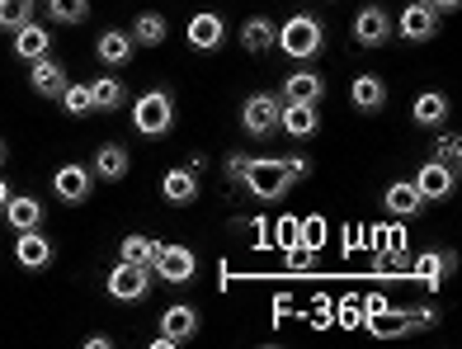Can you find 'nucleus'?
<instances>
[{"label": "nucleus", "mask_w": 462, "mask_h": 349, "mask_svg": "<svg viewBox=\"0 0 462 349\" xmlns=\"http://www.w3.org/2000/svg\"><path fill=\"white\" fill-rule=\"evenodd\" d=\"M274 48H279V52H288V57H298V61L321 57V48H326V24H321L317 14H292L288 24L279 29Z\"/></svg>", "instance_id": "f03ea898"}, {"label": "nucleus", "mask_w": 462, "mask_h": 349, "mask_svg": "<svg viewBox=\"0 0 462 349\" xmlns=\"http://www.w3.org/2000/svg\"><path fill=\"white\" fill-rule=\"evenodd\" d=\"M434 161L457 166V161H462V137H457V133H444V137H439V142H434Z\"/></svg>", "instance_id": "f704fd0d"}, {"label": "nucleus", "mask_w": 462, "mask_h": 349, "mask_svg": "<svg viewBox=\"0 0 462 349\" xmlns=\"http://www.w3.org/2000/svg\"><path fill=\"white\" fill-rule=\"evenodd\" d=\"M5 156H10V152H5V142H0V166H5Z\"/></svg>", "instance_id": "ea45409f"}, {"label": "nucleus", "mask_w": 462, "mask_h": 349, "mask_svg": "<svg viewBox=\"0 0 462 349\" xmlns=\"http://www.w3.org/2000/svg\"><path fill=\"white\" fill-rule=\"evenodd\" d=\"M133 123L142 137H165L175 128V99L171 90H146L137 105H133Z\"/></svg>", "instance_id": "20e7f679"}, {"label": "nucleus", "mask_w": 462, "mask_h": 349, "mask_svg": "<svg viewBox=\"0 0 462 349\" xmlns=\"http://www.w3.org/2000/svg\"><path fill=\"white\" fill-rule=\"evenodd\" d=\"M387 38H392V14L383 5H364L354 14V43L359 48H383Z\"/></svg>", "instance_id": "f8f14e48"}, {"label": "nucleus", "mask_w": 462, "mask_h": 349, "mask_svg": "<svg viewBox=\"0 0 462 349\" xmlns=\"http://www.w3.org/2000/svg\"><path fill=\"white\" fill-rule=\"evenodd\" d=\"M298 241H302V251H321L326 245V217H302L298 222Z\"/></svg>", "instance_id": "72a5a7b5"}, {"label": "nucleus", "mask_w": 462, "mask_h": 349, "mask_svg": "<svg viewBox=\"0 0 462 349\" xmlns=\"http://www.w3.org/2000/svg\"><path fill=\"white\" fill-rule=\"evenodd\" d=\"M5 203H10V184L0 179V208H5Z\"/></svg>", "instance_id": "58836bf2"}, {"label": "nucleus", "mask_w": 462, "mask_h": 349, "mask_svg": "<svg viewBox=\"0 0 462 349\" xmlns=\"http://www.w3.org/2000/svg\"><path fill=\"white\" fill-rule=\"evenodd\" d=\"M411 118L420 123V128H444V123H448V95H444V90H425V95H415Z\"/></svg>", "instance_id": "5701e85b"}, {"label": "nucleus", "mask_w": 462, "mask_h": 349, "mask_svg": "<svg viewBox=\"0 0 462 349\" xmlns=\"http://www.w3.org/2000/svg\"><path fill=\"white\" fill-rule=\"evenodd\" d=\"M33 5H38V0H0V33L24 29L33 19Z\"/></svg>", "instance_id": "7c9ffc66"}, {"label": "nucleus", "mask_w": 462, "mask_h": 349, "mask_svg": "<svg viewBox=\"0 0 462 349\" xmlns=\"http://www.w3.org/2000/svg\"><path fill=\"white\" fill-rule=\"evenodd\" d=\"M349 105L359 109V114H377L387 105V86L377 76H354V86H349Z\"/></svg>", "instance_id": "b1692460"}, {"label": "nucleus", "mask_w": 462, "mask_h": 349, "mask_svg": "<svg viewBox=\"0 0 462 349\" xmlns=\"http://www.w3.org/2000/svg\"><path fill=\"white\" fill-rule=\"evenodd\" d=\"M133 38L128 33H123V29H104L99 38H95V57L104 61V67H128V61H133Z\"/></svg>", "instance_id": "aec40b11"}, {"label": "nucleus", "mask_w": 462, "mask_h": 349, "mask_svg": "<svg viewBox=\"0 0 462 349\" xmlns=\"http://www.w3.org/2000/svg\"><path fill=\"white\" fill-rule=\"evenodd\" d=\"M14 260L24 264V270H48V264L57 260V245L38 227H29V232H19V241H14Z\"/></svg>", "instance_id": "2eb2a0df"}, {"label": "nucleus", "mask_w": 462, "mask_h": 349, "mask_svg": "<svg viewBox=\"0 0 462 349\" xmlns=\"http://www.w3.org/2000/svg\"><path fill=\"white\" fill-rule=\"evenodd\" d=\"M146 293H152V270L118 260L114 274H109V298H114V302H142Z\"/></svg>", "instance_id": "0eeeda50"}, {"label": "nucleus", "mask_w": 462, "mask_h": 349, "mask_svg": "<svg viewBox=\"0 0 462 349\" xmlns=\"http://www.w3.org/2000/svg\"><path fill=\"white\" fill-rule=\"evenodd\" d=\"M279 109H283V99L274 95H250L245 105H241V128L250 137H274L279 133Z\"/></svg>", "instance_id": "423d86ee"}, {"label": "nucleus", "mask_w": 462, "mask_h": 349, "mask_svg": "<svg viewBox=\"0 0 462 349\" xmlns=\"http://www.w3.org/2000/svg\"><path fill=\"white\" fill-rule=\"evenodd\" d=\"M184 43L194 48V52H217L226 43V24H222V14H194L184 24Z\"/></svg>", "instance_id": "ddd939ff"}, {"label": "nucleus", "mask_w": 462, "mask_h": 349, "mask_svg": "<svg viewBox=\"0 0 462 349\" xmlns=\"http://www.w3.org/2000/svg\"><path fill=\"white\" fill-rule=\"evenodd\" d=\"M326 95V80L317 71H292L283 80V105H321Z\"/></svg>", "instance_id": "6ab92c4d"}, {"label": "nucleus", "mask_w": 462, "mask_h": 349, "mask_svg": "<svg viewBox=\"0 0 462 349\" xmlns=\"http://www.w3.org/2000/svg\"><path fill=\"white\" fill-rule=\"evenodd\" d=\"M425 5H430L434 14H453V10L462 5V0H425Z\"/></svg>", "instance_id": "4c0bfd02"}, {"label": "nucleus", "mask_w": 462, "mask_h": 349, "mask_svg": "<svg viewBox=\"0 0 462 349\" xmlns=\"http://www.w3.org/2000/svg\"><path fill=\"white\" fill-rule=\"evenodd\" d=\"M67 86H71V80H67V71H61V61L52 52L29 61V90L38 99H61V90H67Z\"/></svg>", "instance_id": "9b49d317"}, {"label": "nucleus", "mask_w": 462, "mask_h": 349, "mask_svg": "<svg viewBox=\"0 0 462 349\" xmlns=\"http://www.w3.org/2000/svg\"><path fill=\"white\" fill-rule=\"evenodd\" d=\"M411 184L420 189V198H425V203H444V198H453V189H457V170L444 166V161H430V166L415 170Z\"/></svg>", "instance_id": "6e6552de"}, {"label": "nucleus", "mask_w": 462, "mask_h": 349, "mask_svg": "<svg viewBox=\"0 0 462 349\" xmlns=\"http://www.w3.org/2000/svg\"><path fill=\"white\" fill-rule=\"evenodd\" d=\"M10 38H14V57H19V61H38V57L52 52V33H48L43 24H33V19H29L24 29H14Z\"/></svg>", "instance_id": "412c9836"}, {"label": "nucleus", "mask_w": 462, "mask_h": 349, "mask_svg": "<svg viewBox=\"0 0 462 349\" xmlns=\"http://www.w3.org/2000/svg\"><path fill=\"white\" fill-rule=\"evenodd\" d=\"M156 251H161V241L142 236V232H133V236H123V241H118V260L142 264V270H152V264H156Z\"/></svg>", "instance_id": "cd10ccee"}, {"label": "nucleus", "mask_w": 462, "mask_h": 349, "mask_svg": "<svg viewBox=\"0 0 462 349\" xmlns=\"http://www.w3.org/2000/svg\"><path fill=\"white\" fill-rule=\"evenodd\" d=\"M161 335L171 340V344L194 340V335H199V312H194V307H165V317H161Z\"/></svg>", "instance_id": "4be33fe9"}, {"label": "nucleus", "mask_w": 462, "mask_h": 349, "mask_svg": "<svg viewBox=\"0 0 462 349\" xmlns=\"http://www.w3.org/2000/svg\"><path fill=\"white\" fill-rule=\"evenodd\" d=\"M52 194L61 198V203H90V194H95V175H90V166H57V175H52Z\"/></svg>", "instance_id": "9d476101"}, {"label": "nucleus", "mask_w": 462, "mask_h": 349, "mask_svg": "<svg viewBox=\"0 0 462 349\" xmlns=\"http://www.w3.org/2000/svg\"><path fill=\"white\" fill-rule=\"evenodd\" d=\"M128 166H133L128 147H118V142H104V147L95 152V161H90V175L118 184V179H128Z\"/></svg>", "instance_id": "f3484780"}, {"label": "nucleus", "mask_w": 462, "mask_h": 349, "mask_svg": "<svg viewBox=\"0 0 462 349\" xmlns=\"http://www.w3.org/2000/svg\"><path fill=\"white\" fill-rule=\"evenodd\" d=\"M5 217L14 232H29V227H43V203H38L33 194H10L5 203Z\"/></svg>", "instance_id": "a878e982"}, {"label": "nucleus", "mask_w": 462, "mask_h": 349, "mask_svg": "<svg viewBox=\"0 0 462 349\" xmlns=\"http://www.w3.org/2000/svg\"><path fill=\"white\" fill-rule=\"evenodd\" d=\"M383 203H387V208H392L396 217H415L420 208H425V198H420V189H415V184H406V179H402V184H392Z\"/></svg>", "instance_id": "c85d7f7f"}, {"label": "nucleus", "mask_w": 462, "mask_h": 349, "mask_svg": "<svg viewBox=\"0 0 462 349\" xmlns=\"http://www.w3.org/2000/svg\"><path fill=\"white\" fill-rule=\"evenodd\" d=\"M279 133H288L292 142H307L321 133V109L317 105H283L279 109Z\"/></svg>", "instance_id": "dca6fc26"}, {"label": "nucleus", "mask_w": 462, "mask_h": 349, "mask_svg": "<svg viewBox=\"0 0 462 349\" xmlns=\"http://www.w3.org/2000/svg\"><path fill=\"white\" fill-rule=\"evenodd\" d=\"M128 38H133V43H142V48H161L165 38H171V24H165V14H156V10H142V14L133 19Z\"/></svg>", "instance_id": "393cba45"}, {"label": "nucleus", "mask_w": 462, "mask_h": 349, "mask_svg": "<svg viewBox=\"0 0 462 349\" xmlns=\"http://www.w3.org/2000/svg\"><path fill=\"white\" fill-rule=\"evenodd\" d=\"M453 255L448 251H425V255H415V264H411V279L420 283V289H430V293H439L444 289V279L453 274Z\"/></svg>", "instance_id": "4468645a"}, {"label": "nucleus", "mask_w": 462, "mask_h": 349, "mask_svg": "<svg viewBox=\"0 0 462 349\" xmlns=\"http://www.w3.org/2000/svg\"><path fill=\"white\" fill-rule=\"evenodd\" d=\"M161 198H165V203H175V208H189V203L199 198V170H189V166L165 170V179H161Z\"/></svg>", "instance_id": "a211bd4d"}, {"label": "nucleus", "mask_w": 462, "mask_h": 349, "mask_svg": "<svg viewBox=\"0 0 462 349\" xmlns=\"http://www.w3.org/2000/svg\"><path fill=\"white\" fill-rule=\"evenodd\" d=\"M152 274L165 279V283H180V289H189V283H194V274H199V255L189 251V245H180V241H161Z\"/></svg>", "instance_id": "39448f33"}, {"label": "nucleus", "mask_w": 462, "mask_h": 349, "mask_svg": "<svg viewBox=\"0 0 462 349\" xmlns=\"http://www.w3.org/2000/svg\"><path fill=\"white\" fill-rule=\"evenodd\" d=\"M241 184H245V189L255 194L260 203H279L298 179H292V170H288V156H250Z\"/></svg>", "instance_id": "f257e3e1"}, {"label": "nucleus", "mask_w": 462, "mask_h": 349, "mask_svg": "<svg viewBox=\"0 0 462 349\" xmlns=\"http://www.w3.org/2000/svg\"><path fill=\"white\" fill-rule=\"evenodd\" d=\"M245 166H250V156H245V152H231L222 170H226V179H231V184H241V175H245Z\"/></svg>", "instance_id": "c9c22d12"}, {"label": "nucleus", "mask_w": 462, "mask_h": 349, "mask_svg": "<svg viewBox=\"0 0 462 349\" xmlns=\"http://www.w3.org/2000/svg\"><path fill=\"white\" fill-rule=\"evenodd\" d=\"M274 38H279V29L269 24L264 14H250L245 24H241V48L255 52V57H260V52H274Z\"/></svg>", "instance_id": "bb28decb"}, {"label": "nucleus", "mask_w": 462, "mask_h": 349, "mask_svg": "<svg viewBox=\"0 0 462 349\" xmlns=\"http://www.w3.org/2000/svg\"><path fill=\"white\" fill-rule=\"evenodd\" d=\"M274 236H279V245H283V251H288V245H298V222H292V217H283L279 227H274Z\"/></svg>", "instance_id": "e433bc0d"}, {"label": "nucleus", "mask_w": 462, "mask_h": 349, "mask_svg": "<svg viewBox=\"0 0 462 349\" xmlns=\"http://www.w3.org/2000/svg\"><path fill=\"white\" fill-rule=\"evenodd\" d=\"M48 14L57 19V24H86L90 0H48Z\"/></svg>", "instance_id": "2f4dec72"}, {"label": "nucleus", "mask_w": 462, "mask_h": 349, "mask_svg": "<svg viewBox=\"0 0 462 349\" xmlns=\"http://www.w3.org/2000/svg\"><path fill=\"white\" fill-rule=\"evenodd\" d=\"M90 99H95V109H104V114L123 109V80H114V76H95V80H90Z\"/></svg>", "instance_id": "c756f323"}, {"label": "nucleus", "mask_w": 462, "mask_h": 349, "mask_svg": "<svg viewBox=\"0 0 462 349\" xmlns=\"http://www.w3.org/2000/svg\"><path fill=\"white\" fill-rule=\"evenodd\" d=\"M392 33H402L406 43H430V38L439 33V14L425 5V0H411V5L402 10V19L392 24Z\"/></svg>", "instance_id": "1a4fd4ad"}, {"label": "nucleus", "mask_w": 462, "mask_h": 349, "mask_svg": "<svg viewBox=\"0 0 462 349\" xmlns=\"http://www.w3.org/2000/svg\"><path fill=\"white\" fill-rule=\"evenodd\" d=\"M61 109H67L71 118H86V114H95L90 86H67V90H61Z\"/></svg>", "instance_id": "473e14b6"}, {"label": "nucleus", "mask_w": 462, "mask_h": 349, "mask_svg": "<svg viewBox=\"0 0 462 349\" xmlns=\"http://www.w3.org/2000/svg\"><path fill=\"white\" fill-rule=\"evenodd\" d=\"M430 326H439V312L434 307H396V312H373L368 317V331L377 340H396V335H415V331H430Z\"/></svg>", "instance_id": "7ed1b4c3"}]
</instances>
